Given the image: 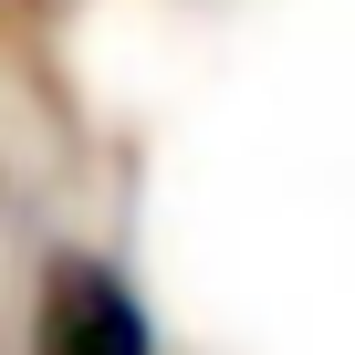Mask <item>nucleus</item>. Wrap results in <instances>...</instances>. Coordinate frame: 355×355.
Instances as JSON below:
<instances>
[{"instance_id":"nucleus-1","label":"nucleus","mask_w":355,"mask_h":355,"mask_svg":"<svg viewBox=\"0 0 355 355\" xmlns=\"http://www.w3.org/2000/svg\"><path fill=\"white\" fill-rule=\"evenodd\" d=\"M42 355H157V313L115 261L63 251L42 272Z\"/></svg>"}]
</instances>
